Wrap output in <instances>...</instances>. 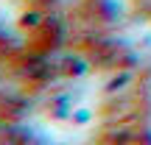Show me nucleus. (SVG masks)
I'll return each instance as SVG.
<instances>
[{"mask_svg": "<svg viewBox=\"0 0 151 145\" xmlns=\"http://www.w3.org/2000/svg\"><path fill=\"white\" fill-rule=\"evenodd\" d=\"M22 6L28 11L25 48L37 59L67 53L104 67L123 61L104 0H22Z\"/></svg>", "mask_w": 151, "mask_h": 145, "instance_id": "f257e3e1", "label": "nucleus"}, {"mask_svg": "<svg viewBox=\"0 0 151 145\" xmlns=\"http://www.w3.org/2000/svg\"><path fill=\"white\" fill-rule=\"evenodd\" d=\"M132 9L137 11V17H143L146 22H151V0H129Z\"/></svg>", "mask_w": 151, "mask_h": 145, "instance_id": "39448f33", "label": "nucleus"}, {"mask_svg": "<svg viewBox=\"0 0 151 145\" xmlns=\"http://www.w3.org/2000/svg\"><path fill=\"white\" fill-rule=\"evenodd\" d=\"M45 61L0 34V129L14 123L45 86Z\"/></svg>", "mask_w": 151, "mask_h": 145, "instance_id": "7ed1b4c3", "label": "nucleus"}, {"mask_svg": "<svg viewBox=\"0 0 151 145\" xmlns=\"http://www.w3.org/2000/svg\"><path fill=\"white\" fill-rule=\"evenodd\" d=\"M0 145H39L25 134H0Z\"/></svg>", "mask_w": 151, "mask_h": 145, "instance_id": "20e7f679", "label": "nucleus"}, {"mask_svg": "<svg viewBox=\"0 0 151 145\" xmlns=\"http://www.w3.org/2000/svg\"><path fill=\"white\" fill-rule=\"evenodd\" d=\"M90 145H151V95L143 78L115 86L98 103Z\"/></svg>", "mask_w": 151, "mask_h": 145, "instance_id": "f03ea898", "label": "nucleus"}]
</instances>
